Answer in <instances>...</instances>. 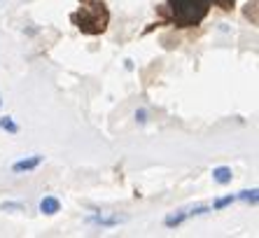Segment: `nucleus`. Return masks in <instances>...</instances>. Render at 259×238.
I'll return each instance as SVG.
<instances>
[{
	"label": "nucleus",
	"mask_w": 259,
	"mask_h": 238,
	"mask_svg": "<svg viewBox=\"0 0 259 238\" xmlns=\"http://www.w3.org/2000/svg\"><path fill=\"white\" fill-rule=\"evenodd\" d=\"M0 129L7 133H19V126L12 122V117H0Z\"/></svg>",
	"instance_id": "6e6552de"
},
{
	"label": "nucleus",
	"mask_w": 259,
	"mask_h": 238,
	"mask_svg": "<svg viewBox=\"0 0 259 238\" xmlns=\"http://www.w3.org/2000/svg\"><path fill=\"white\" fill-rule=\"evenodd\" d=\"M245 17L247 19L252 17V24H257V5H254V3H252V5H250V3L245 5Z\"/></svg>",
	"instance_id": "f8f14e48"
},
{
	"label": "nucleus",
	"mask_w": 259,
	"mask_h": 238,
	"mask_svg": "<svg viewBox=\"0 0 259 238\" xmlns=\"http://www.w3.org/2000/svg\"><path fill=\"white\" fill-rule=\"evenodd\" d=\"M210 3H215L220 10H224V12H231L236 7V0H210Z\"/></svg>",
	"instance_id": "9d476101"
},
{
	"label": "nucleus",
	"mask_w": 259,
	"mask_h": 238,
	"mask_svg": "<svg viewBox=\"0 0 259 238\" xmlns=\"http://www.w3.org/2000/svg\"><path fill=\"white\" fill-rule=\"evenodd\" d=\"M82 7L70 14V21L84 35H101L110 24V10L103 0H79Z\"/></svg>",
	"instance_id": "f03ea898"
},
{
	"label": "nucleus",
	"mask_w": 259,
	"mask_h": 238,
	"mask_svg": "<svg viewBox=\"0 0 259 238\" xmlns=\"http://www.w3.org/2000/svg\"><path fill=\"white\" fill-rule=\"evenodd\" d=\"M61 210V201L54 196H45L42 201H40V213L42 215H56Z\"/></svg>",
	"instance_id": "39448f33"
},
{
	"label": "nucleus",
	"mask_w": 259,
	"mask_h": 238,
	"mask_svg": "<svg viewBox=\"0 0 259 238\" xmlns=\"http://www.w3.org/2000/svg\"><path fill=\"white\" fill-rule=\"evenodd\" d=\"M234 201H236V196H234V194H229V196H224V199H217V201L212 203V208L222 210V208H227V206H229V203H234Z\"/></svg>",
	"instance_id": "1a4fd4ad"
},
{
	"label": "nucleus",
	"mask_w": 259,
	"mask_h": 238,
	"mask_svg": "<svg viewBox=\"0 0 259 238\" xmlns=\"http://www.w3.org/2000/svg\"><path fill=\"white\" fill-rule=\"evenodd\" d=\"M185 220H187V213H182V210H180V213H175V215H168L163 224L168 226V229H173V226H180Z\"/></svg>",
	"instance_id": "0eeeda50"
},
{
	"label": "nucleus",
	"mask_w": 259,
	"mask_h": 238,
	"mask_svg": "<svg viewBox=\"0 0 259 238\" xmlns=\"http://www.w3.org/2000/svg\"><path fill=\"white\" fill-rule=\"evenodd\" d=\"M136 119H138L140 124H143L145 119H147V112H145V110H138V112H136Z\"/></svg>",
	"instance_id": "4468645a"
},
{
	"label": "nucleus",
	"mask_w": 259,
	"mask_h": 238,
	"mask_svg": "<svg viewBox=\"0 0 259 238\" xmlns=\"http://www.w3.org/2000/svg\"><path fill=\"white\" fill-rule=\"evenodd\" d=\"M0 210H24V206L21 203H3Z\"/></svg>",
	"instance_id": "ddd939ff"
},
{
	"label": "nucleus",
	"mask_w": 259,
	"mask_h": 238,
	"mask_svg": "<svg viewBox=\"0 0 259 238\" xmlns=\"http://www.w3.org/2000/svg\"><path fill=\"white\" fill-rule=\"evenodd\" d=\"M0 105H3V98H0Z\"/></svg>",
	"instance_id": "2eb2a0df"
},
{
	"label": "nucleus",
	"mask_w": 259,
	"mask_h": 238,
	"mask_svg": "<svg viewBox=\"0 0 259 238\" xmlns=\"http://www.w3.org/2000/svg\"><path fill=\"white\" fill-rule=\"evenodd\" d=\"M42 164V156H30V159H21V161H17L12 166V171L14 173H26V171H33V168H37Z\"/></svg>",
	"instance_id": "20e7f679"
},
{
	"label": "nucleus",
	"mask_w": 259,
	"mask_h": 238,
	"mask_svg": "<svg viewBox=\"0 0 259 238\" xmlns=\"http://www.w3.org/2000/svg\"><path fill=\"white\" fill-rule=\"evenodd\" d=\"M210 5V0H168V10L159 7V14L178 28H194L208 17Z\"/></svg>",
	"instance_id": "f257e3e1"
},
{
	"label": "nucleus",
	"mask_w": 259,
	"mask_h": 238,
	"mask_svg": "<svg viewBox=\"0 0 259 238\" xmlns=\"http://www.w3.org/2000/svg\"><path fill=\"white\" fill-rule=\"evenodd\" d=\"M236 199H241V201H250V203H257V189L252 191H241Z\"/></svg>",
	"instance_id": "9b49d317"
},
{
	"label": "nucleus",
	"mask_w": 259,
	"mask_h": 238,
	"mask_svg": "<svg viewBox=\"0 0 259 238\" xmlns=\"http://www.w3.org/2000/svg\"><path fill=\"white\" fill-rule=\"evenodd\" d=\"M212 178H215L217 185H229L231 182V168L229 166H217L212 171Z\"/></svg>",
	"instance_id": "423d86ee"
},
{
	"label": "nucleus",
	"mask_w": 259,
	"mask_h": 238,
	"mask_svg": "<svg viewBox=\"0 0 259 238\" xmlns=\"http://www.w3.org/2000/svg\"><path fill=\"white\" fill-rule=\"evenodd\" d=\"M87 222L89 224H98V226H119L126 222V217L124 215H91V217H87Z\"/></svg>",
	"instance_id": "7ed1b4c3"
}]
</instances>
